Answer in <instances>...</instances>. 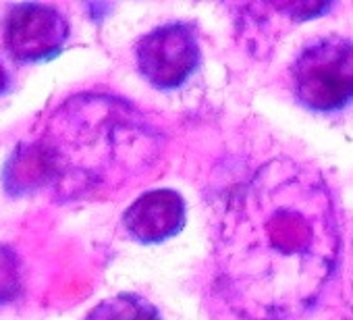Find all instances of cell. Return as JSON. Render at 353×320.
Returning a JSON list of instances; mask_svg holds the SVG:
<instances>
[{
    "mask_svg": "<svg viewBox=\"0 0 353 320\" xmlns=\"http://www.w3.org/2000/svg\"><path fill=\"white\" fill-rule=\"evenodd\" d=\"M297 100L316 112H334L353 102V42L328 34L310 40L293 67Z\"/></svg>",
    "mask_w": 353,
    "mask_h": 320,
    "instance_id": "cell-3",
    "label": "cell"
},
{
    "mask_svg": "<svg viewBox=\"0 0 353 320\" xmlns=\"http://www.w3.org/2000/svg\"><path fill=\"white\" fill-rule=\"evenodd\" d=\"M123 223L133 239L158 243L183 229L185 202L172 190H152L127 208Z\"/></svg>",
    "mask_w": 353,
    "mask_h": 320,
    "instance_id": "cell-6",
    "label": "cell"
},
{
    "mask_svg": "<svg viewBox=\"0 0 353 320\" xmlns=\"http://www.w3.org/2000/svg\"><path fill=\"white\" fill-rule=\"evenodd\" d=\"M7 86H9V73H7V69L3 67V63H0V94H3V92L7 90Z\"/></svg>",
    "mask_w": 353,
    "mask_h": 320,
    "instance_id": "cell-9",
    "label": "cell"
},
{
    "mask_svg": "<svg viewBox=\"0 0 353 320\" xmlns=\"http://www.w3.org/2000/svg\"><path fill=\"white\" fill-rule=\"evenodd\" d=\"M85 320H160V314L148 299L123 293L100 301Z\"/></svg>",
    "mask_w": 353,
    "mask_h": 320,
    "instance_id": "cell-7",
    "label": "cell"
},
{
    "mask_svg": "<svg viewBox=\"0 0 353 320\" xmlns=\"http://www.w3.org/2000/svg\"><path fill=\"white\" fill-rule=\"evenodd\" d=\"M21 283L23 279L19 256L11 248L0 246V306L19 297Z\"/></svg>",
    "mask_w": 353,
    "mask_h": 320,
    "instance_id": "cell-8",
    "label": "cell"
},
{
    "mask_svg": "<svg viewBox=\"0 0 353 320\" xmlns=\"http://www.w3.org/2000/svg\"><path fill=\"white\" fill-rule=\"evenodd\" d=\"M67 19L48 5L13 7L5 21V46L21 63L46 61L69 40Z\"/></svg>",
    "mask_w": 353,
    "mask_h": 320,
    "instance_id": "cell-5",
    "label": "cell"
},
{
    "mask_svg": "<svg viewBox=\"0 0 353 320\" xmlns=\"http://www.w3.org/2000/svg\"><path fill=\"white\" fill-rule=\"evenodd\" d=\"M339 252V219L322 175L297 160L274 158L225 206L216 287L245 320H295L320 299Z\"/></svg>",
    "mask_w": 353,
    "mask_h": 320,
    "instance_id": "cell-1",
    "label": "cell"
},
{
    "mask_svg": "<svg viewBox=\"0 0 353 320\" xmlns=\"http://www.w3.org/2000/svg\"><path fill=\"white\" fill-rule=\"evenodd\" d=\"M30 148L42 188L65 200L117 190L160 154L158 133L131 104L98 94L67 100Z\"/></svg>",
    "mask_w": 353,
    "mask_h": 320,
    "instance_id": "cell-2",
    "label": "cell"
},
{
    "mask_svg": "<svg viewBox=\"0 0 353 320\" xmlns=\"http://www.w3.org/2000/svg\"><path fill=\"white\" fill-rule=\"evenodd\" d=\"M141 75L156 88L168 90L190 79L200 65V44L185 23H168L145 34L135 46Z\"/></svg>",
    "mask_w": 353,
    "mask_h": 320,
    "instance_id": "cell-4",
    "label": "cell"
}]
</instances>
